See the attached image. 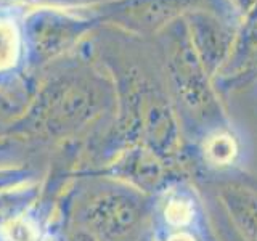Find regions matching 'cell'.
<instances>
[{"mask_svg":"<svg viewBox=\"0 0 257 241\" xmlns=\"http://www.w3.org/2000/svg\"><path fill=\"white\" fill-rule=\"evenodd\" d=\"M20 55V32L10 20L0 18V71L12 68Z\"/></svg>","mask_w":257,"mask_h":241,"instance_id":"1","label":"cell"},{"mask_svg":"<svg viewBox=\"0 0 257 241\" xmlns=\"http://www.w3.org/2000/svg\"><path fill=\"white\" fill-rule=\"evenodd\" d=\"M238 153V147L235 140L227 134L214 135L211 140L206 143V155L214 164H228L235 159Z\"/></svg>","mask_w":257,"mask_h":241,"instance_id":"2","label":"cell"},{"mask_svg":"<svg viewBox=\"0 0 257 241\" xmlns=\"http://www.w3.org/2000/svg\"><path fill=\"white\" fill-rule=\"evenodd\" d=\"M5 241H36L37 231L29 220L15 219L4 227Z\"/></svg>","mask_w":257,"mask_h":241,"instance_id":"3","label":"cell"},{"mask_svg":"<svg viewBox=\"0 0 257 241\" xmlns=\"http://www.w3.org/2000/svg\"><path fill=\"white\" fill-rule=\"evenodd\" d=\"M164 215H166V220L171 225H175V227L187 225L193 217V207L188 201L174 199L166 206Z\"/></svg>","mask_w":257,"mask_h":241,"instance_id":"4","label":"cell"},{"mask_svg":"<svg viewBox=\"0 0 257 241\" xmlns=\"http://www.w3.org/2000/svg\"><path fill=\"white\" fill-rule=\"evenodd\" d=\"M169 241H195V238H193L190 233L180 231V233H175V235H172L171 238H169Z\"/></svg>","mask_w":257,"mask_h":241,"instance_id":"5","label":"cell"}]
</instances>
